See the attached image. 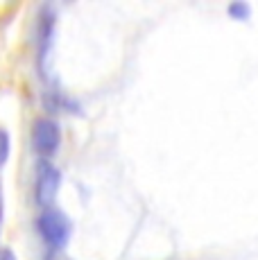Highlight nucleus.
Returning a JSON list of instances; mask_svg holds the SVG:
<instances>
[{
  "label": "nucleus",
  "instance_id": "nucleus-8",
  "mask_svg": "<svg viewBox=\"0 0 258 260\" xmlns=\"http://www.w3.org/2000/svg\"><path fill=\"white\" fill-rule=\"evenodd\" d=\"M3 208L5 204H3V188H0V222H3Z\"/></svg>",
  "mask_w": 258,
  "mask_h": 260
},
{
  "label": "nucleus",
  "instance_id": "nucleus-5",
  "mask_svg": "<svg viewBox=\"0 0 258 260\" xmlns=\"http://www.w3.org/2000/svg\"><path fill=\"white\" fill-rule=\"evenodd\" d=\"M9 134L5 132V129H0V168L7 163V158H9Z\"/></svg>",
  "mask_w": 258,
  "mask_h": 260
},
{
  "label": "nucleus",
  "instance_id": "nucleus-6",
  "mask_svg": "<svg viewBox=\"0 0 258 260\" xmlns=\"http://www.w3.org/2000/svg\"><path fill=\"white\" fill-rule=\"evenodd\" d=\"M0 260H18V258H16V253H14L12 249L0 247Z\"/></svg>",
  "mask_w": 258,
  "mask_h": 260
},
{
  "label": "nucleus",
  "instance_id": "nucleus-2",
  "mask_svg": "<svg viewBox=\"0 0 258 260\" xmlns=\"http://www.w3.org/2000/svg\"><path fill=\"white\" fill-rule=\"evenodd\" d=\"M61 186V172L48 158H39L37 174H34V199L39 206L50 208Z\"/></svg>",
  "mask_w": 258,
  "mask_h": 260
},
{
  "label": "nucleus",
  "instance_id": "nucleus-1",
  "mask_svg": "<svg viewBox=\"0 0 258 260\" xmlns=\"http://www.w3.org/2000/svg\"><path fill=\"white\" fill-rule=\"evenodd\" d=\"M37 229H39V236L46 240L48 247H50L52 251H59V249H63L68 244V240H71L73 224L61 211L50 206V208H43V213L39 215Z\"/></svg>",
  "mask_w": 258,
  "mask_h": 260
},
{
  "label": "nucleus",
  "instance_id": "nucleus-7",
  "mask_svg": "<svg viewBox=\"0 0 258 260\" xmlns=\"http://www.w3.org/2000/svg\"><path fill=\"white\" fill-rule=\"evenodd\" d=\"M46 260H68V258L63 256L61 251H50V253H48V258H46Z\"/></svg>",
  "mask_w": 258,
  "mask_h": 260
},
{
  "label": "nucleus",
  "instance_id": "nucleus-3",
  "mask_svg": "<svg viewBox=\"0 0 258 260\" xmlns=\"http://www.w3.org/2000/svg\"><path fill=\"white\" fill-rule=\"evenodd\" d=\"M61 145V129L52 118H39L32 124V147L41 158H50Z\"/></svg>",
  "mask_w": 258,
  "mask_h": 260
},
{
  "label": "nucleus",
  "instance_id": "nucleus-4",
  "mask_svg": "<svg viewBox=\"0 0 258 260\" xmlns=\"http://www.w3.org/2000/svg\"><path fill=\"white\" fill-rule=\"evenodd\" d=\"M227 12H229V16L233 18V21H247V18L251 16V7L247 3H242V0L231 3L229 7H227Z\"/></svg>",
  "mask_w": 258,
  "mask_h": 260
}]
</instances>
